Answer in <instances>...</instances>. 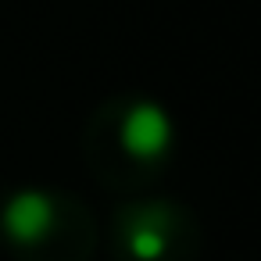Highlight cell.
I'll use <instances>...</instances> for the list:
<instances>
[{
  "mask_svg": "<svg viewBox=\"0 0 261 261\" xmlns=\"http://www.w3.org/2000/svg\"><path fill=\"white\" fill-rule=\"evenodd\" d=\"M118 143L136 161H158V158H165L168 147H172V118H168V111L161 104H154V100L133 104L122 115Z\"/></svg>",
  "mask_w": 261,
  "mask_h": 261,
  "instance_id": "cell-1",
  "label": "cell"
},
{
  "mask_svg": "<svg viewBox=\"0 0 261 261\" xmlns=\"http://www.w3.org/2000/svg\"><path fill=\"white\" fill-rule=\"evenodd\" d=\"M125 247L136 261H161L168 254V232L165 229H136L125 225Z\"/></svg>",
  "mask_w": 261,
  "mask_h": 261,
  "instance_id": "cell-3",
  "label": "cell"
},
{
  "mask_svg": "<svg viewBox=\"0 0 261 261\" xmlns=\"http://www.w3.org/2000/svg\"><path fill=\"white\" fill-rule=\"evenodd\" d=\"M54 222H58V204L43 190H18L0 211V225L15 247L43 243L54 232Z\"/></svg>",
  "mask_w": 261,
  "mask_h": 261,
  "instance_id": "cell-2",
  "label": "cell"
}]
</instances>
